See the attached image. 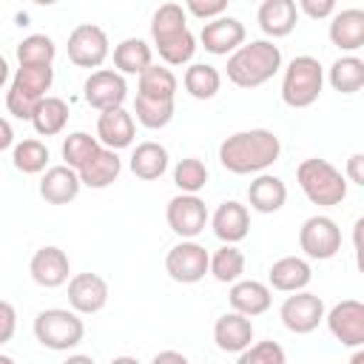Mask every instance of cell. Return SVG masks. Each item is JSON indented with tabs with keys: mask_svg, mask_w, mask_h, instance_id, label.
Wrapping results in <instances>:
<instances>
[{
	"mask_svg": "<svg viewBox=\"0 0 364 364\" xmlns=\"http://www.w3.org/2000/svg\"><path fill=\"white\" fill-rule=\"evenodd\" d=\"M282 156V139L270 128H250V131H236L222 139L219 145V162L225 171L236 176L247 173H267L273 162Z\"/></svg>",
	"mask_w": 364,
	"mask_h": 364,
	"instance_id": "1",
	"label": "cell"
},
{
	"mask_svg": "<svg viewBox=\"0 0 364 364\" xmlns=\"http://www.w3.org/2000/svg\"><path fill=\"white\" fill-rule=\"evenodd\" d=\"M151 37L165 65H185L193 60L196 37L188 28V14L179 3H162L151 17Z\"/></svg>",
	"mask_w": 364,
	"mask_h": 364,
	"instance_id": "2",
	"label": "cell"
},
{
	"mask_svg": "<svg viewBox=\"0 0 364 364\" xmlns=\"http://www.w3.org/2000/svg\"><path fill=\"white\" fill-rule=\"evenodd\" d=\"M282 68V48L273 40H250L228 57V80L236 88H259Z\"/></svg>",
	"mask_w": 364,
	"mask_h": 364,
	"instance_id": "3",
	"label": "cell"
},
{
	"mask_svg": "<svg viewBox=\"0 0 364 364\" xmlns=\"http://www.w3.org/2000/svg\"><path fill=\"white\" fill-rule=\"evenodd\" d=\"M296 182L301 193L318 208H333L347 199V179L327 159H318V156L301 159L296 168Z\"/></svg>",
	"mask_w": 364,
	"mask_h": 364,
	"instance_id": "4",
	"label": "cell"
},
{
	"mask_svg": "<svg viewBox=\"0 0 364 364\" xmlns=\"http://www.w3.org/2000/svg\"><path fill=\"white\" fill-rule=\"evenodd\" d=\"M34 338L54 353H68L85 338V324L71 307H48L34 318Z\"/></svg>",
	"mask_w": 364,
	"mask_h": 364,
	"instance_id": "5",
	"label": "cell"
},
{
	"mask_svg": "<svg viewBox=\"0 0 364 364\" xmlns=\"http://www.w3.org/2000/svg\"><path fill=\"white\" fill-rule=\"evenodd\" d=\"M324 85V68L316 57L299 54L287 63L282 77V102L290 108H310Z\"/></svg>",
	"mask_w": 364,
	"mask_h": 364,
	"instance_id": "6",
	"label": "cell"
},
{
	"mask_svg": "<svg viewBox=\"0 0 364 364\" xmlns=\"http://www.w3.org/2000/svg\"><path fill=\"white\" fill-rule=\"evenodd\" d=\"M299 247L304 250L307 259H316V262L333 259L341 250V228H338V222L324 216V213L307 216L301 222V228H299Z\"/></svg>",
	"mask_w": 364,
	"mask_h": 364,
	"instance_id": "7",
	"label": "cell"
},
{
	"mask_svg": "<svg viewBox=\"0 0 364 364\" xmlns=\"http://www.w3.org/2000/svg\"><path fill=\"white\" fill-rule=\"evenodd\" d=\"M208 264H210V253L196 239L176 242L168 250V256H165V273L173 282H179V284H196V282H202L208 276Z\"/></svg>",
	"mask_w": 364,
	"mask_h": 364,
	"instance_id": "8",
	"label": "cell"
},
{
	"mask_svg": "<svg viewBox=\"0 0 364 364\" xmlns=\"http://www.w3.org/2000/svg\"><path fill=\"white\" fill-rule=\"evenodd\" d=\"M65 48H68V60L77 68H100L111 54L108 34L94 23H80L68 34V46Z\"/></svg>",
	"mask_w": 364,
	"mask_h": 364,
	"instance_id": "9",
	"label": "cell"
},
{
	"mask_svg": "<svg viewBox=\"0 0 364 364\" xmlns=\"http://www.w3.org/2000/svg\"><path fill=\"white\" fill-rule=\"evenodd\" d=\"M125 97H128V82L122 74H117L114 68H97L88 74V80L82 82V100L97 108L100 114L102 111H114V108H122L125 105Z\"/></svg>",
	"mask_w": 364,
	"mask_h": 364,
	"instance_id": "10",
	"label": "cell"
},
{
	"mask_svg": "<svg viewBox=\"0 0 364 364\" xmlns=\"http://www.w3.org/2000/svg\"><path fill=\"white\" fill-rule=\"evenodd\" d=\"M324 301H321V296H316V293H307V290H301V293H290L284 301H282V307H279V318H282V324L290 330V333H296V336H307V333H313L321 321H324Z\"/></svg>",
	"mask_w": 364,
	"mask_h": 364,
	"instance_id": "11",
	"label": "cell"
},
{
	"mask_svg": "<svg viewBox=\"0 0 364 364\" xmlns=\"http://www.w3.org/2000/svg\"><path fill=\"white\" fill-rule=\"evenodd\" d=\"M165 219H168V228L179 239H196L205 230V225L210 222V213H208V205L199 196L176 193L165 208Z\"/></svg>",
	"mask_w": 364,
	"mask_h": 364,
	"instance_id": "12",
	"label": "cell"
},
{
	"mask_svg": "<svg viewBox=\"0 0 364 364\" xmlns=\"http://www.w3.org/2000/svg\"><path fill=\"white\" fill-rule=\"evenodd\" d=\"M324 321H327L333 338L341 341L344 347H353V350L364 347V304L358 299H344V301L333 304L324 313Z\"/></svg>",
	"mask_w": 364,
	"mask_h": 364,
	"instance_id": "13",
	"label": "cell"
},
{
	"mask_svg": "<svg viewBox=\"0 0 364 364\" xmlns=\"http://www.w3.org/2000/svg\"><path fill=\"white\" fill-rule=\"evenodd\" d=\"M245 37H247L245 23L230 14H222L210 23H205L199 31V43L205 46L208 54H216V57H230L239 46H245Z\"/></svg>",
	"mask_w": 364,
	"mask_h": 364,
	"instance_id": "14",
	"label": "cell"
},
{
	"mask_svg": "<svg viewBox=\"0 0 364 364\" xmlns=\"http://www.w3.org/2000/svg\"><path fill=\"white\" fill-rule=\"evenodd\" d=\"M108 304V282L100 273H74L68 279V307L80 316H94Z\"/></svg>",
	"mask_w": 364,
	"mask_h": 364,
	"instance_id": "15",
	"label": "cell"
},
{
	"mask_svg": "<svg viewBox=\"0 0 364 364\" xmlns=\"http://www.w3.org/2000/svg\"><path fill=\"white\" fill-rule=\"evenodd\" d=\"M28 273L31 279L40 284V287H60L68 282V273H71V264H68V256L63 247L57 245H43L40 250H34L31 262H28Z\"/></svg>",
	"mask_w": 364,
	"mask_h": 364,
	"instance_id": "16",
	"label": "cell"
},
{
	"mask_svg": "<svg viewBox=\"0 0 364 364\" xmlns=\"http://www.w3.org/2000/svg\"><path fill=\"white\" fill-rule=\"evenodd\" d=\"M228 301H230V310H233V313L247 316V318H256V316H262V313L270 310V304H273V290H270L264 282L239 279V282L230 284Z\"/></svg>",
	"mask_w": 364,
	"mask_h": 364,
	"instance_id": "17",
	"label": "cell"
},
{
	"mask_svg": "<svg viewBox=\"0 0 364 364\" xmlns=\"http://www.w3.org/2000/svg\"><path fill=\"white\" fill-rule=\"evenodd\" d=\"M136 134V119L134 114H128L125 108H114V111H102L97 117V142L108 151H122L134 142Z\"/></svg>",
	"mask_w": 364,
	"mask_h": 364,
	"instance_id": "18",
	"label": "cell"
},
{
	"mask_svg": "<svg viewBox=\"0 0 364 364\" xmlns=\"http://www.w3.org/2000/svg\"><path fill=\"white\" fill-rule=\"evenodd\" d=\"M210 228H213L216 239L225 242V245L242 242L250 233V210H247V205H242L236 199L222 202L210 216Z\"/></svg>",
	"mask_w": 364,
	"mask_h": 364,
	"instance_id": "19",
	"label": "cell"
},
{
	"mask_svg": "<svg viewBox=\"0 0 364 364\" xmlns=\"http://www.w3.org/2000/svg\"><path fill=\"white\" fill-rule=\"evenodd\" d=\"M267 287L279 293H301L313 282V267L301 256H282L267 270Z\"/></svg>",
	"mask_w": 364,
	"mask_h": 364,
	"instance_id": "20",
	"label": "cell"
},
{
	"mask_svg": "<svg viewBox=\"0 0 364 364\" xmlns=\"http://www.w3.org/2000/svg\"><path fill=\"white\" fill-rule=\"evenodd\" d=\"M80 173L71 171L68 165H51L43 171L40 176V196L48 202V205H68L80 196Z\"/></svg>",
	"mask_w": 364,
	"mask_h": 364,
	"instance_id": "21",
	"label": "cell"
},
{
	"mask_svg": "<svg viewBox=\"0 0 364 364\" xmlns=\"http://www.w3.org/2000/svg\"><path fill=\"white\" fill-rule=\"evenodd\" d=\"M213 341L222 353H242L253 344V321L239 313H222L213 324Z\"/></svg>",
	"mask_w": 364,
	"mask_h": 364,
	"instance_id": "22",
	"label": "cell"
},
{
	"mask_svg": "<svg viewBox=\"0 0 364 364\" xmlns=\"http://www.w3.org/2000/svg\"><path fill=\"white\" fill-rule=\"evenodd\" d=\"M330 43L344 51L353 54L364 46V11L361 9H341L330 17Z\"/></svg>",
	"mask_w": 364,
	"mask_h": 364,
	"instance_id": "23",
	"label": "cell"
},
{
	"mask_svg": "<svg viewBox=\"0 0 364 364\" xmlns=\"http://www.w3.org/2000/svg\"><path fill=\"white\" fill-rule=\"evenodd\" d=\"M256 20H259V28L270 40L287 37L296 28V23H299L296 0H264L259 6V11H256Z\"/></svg>",
	"mask_w": 364,
	"mask_h": 364,
	"instance_id": "24",
	"label": "cell"
},
{
	"mask_svg": "<svg viewBox=\"0 0 364 364\" xmlns=\"http://www.w3.org/2000/svg\"><path fill=\"white\" fill-rule=\"evenodd\" d=\"M287 202V185L276 173H259L247 185V205L256 213H276Z\"/></svg>",
	"mask_w": 364,
	"mask_h": 364,
	"instance_id": "25",
	"label": "cell"
},
{
	"mask_svg": "<svg viewBox=\"0 0 364 364\" xmlns=\"http://www.w3.org/2000/svg\"><path fill=\"white\" fill-rule=\"evenodd\" d=\"M119 171H122L119 154H117V151H108V148H100V151L91 156V162L82 165L77 173H80V182H82L85 188L102 191V188H108V185L117 182Z\"/></svg>",
	"mask_w": 364,
	"mask_h": 364,
	"instance_id": "26",
	"label": "cell"
},
{
	"mask_svg": "<svg viewBox=\"0 0 364 364\" xmlns=\"http://www.w3.org/2000/svg\"><path fill=\"white\" fill-rule=\"evenodd\" d=\"M168 148L159 145V142H139L134 151H131V173L142 182H154L159 179L165 171H168Z\"/></svg>",
	"mask_w": 364,
	"mask_h": 364,
	"instance_id": "27",
	"label": "cell"
},
{
	"mask_svg": "<svg viewBox=\"0 0 364 364\" xmlns=\"http://www.w3.org/2000/svg\"><path fill=\"white\" fill-rule=\"evenodd\" d=\"M154 63V48L142 37H125L114 46V71L117 74H142Z\"/></svg>",
	"mask_w": 364,
	"mask_h": 364,
	"instance_id": "28",
	"label": "cell"
},
{
	"mask_svg": "<svg viewBox=\"0 0 364 364\" xmlns=\"http://www.w3.org/2000/svg\"><path fill=\"white\" fill-rule=\"evenodd\" d=\"M31 125L40 136H57L63 134V128L68 125V102L63 97H43L34 108Z\"/></svg>",
	"mask_w": 364,
	"mask_h": 364,
	"instance_id": "29",
	"label": "cell"
},
{
	"mask_svg": "<svg viewBox=\"0 0 364 364\" xmlns=\"http://www.w3.org/2000/svg\"><path fill=\"white\" fill-rule=\"evenodd\" d=\"M182 85L185 91L193 97V100H210L219 94L222 88V74L216 65L210 63H191L185 68V77H182Z\"/></svg>",
	"mask_w": 364,
	"mask_h": 364,
	"instance_id": "30",
	"label": "cell"
},
{
	"mask_svg": "<svg viewBox=\"0 0 364 364\" xmlns=\"http://www.w3.org/2000/svg\"><path fill=\"white\" fill-rule=\"evenodd\" d=\"M176 88H179L176 74L168 65H154V63L139 74V82H136V94L151 100H173Z\"/></svg>",
	"mask_w": 364,
	"mask_h": 364,
	"instance_id": "31",
	"label": "cell"
},
{
	"mask_svg": "<svg viewBox=\"0 0 364 364\" xmlns=\"http://www.w3.org/2000/svg\"><path fill=\"white\" fill-rule=\"evenodd\" d=\"M327 80H330L333 91H338V94H355V91H361V85H364V60L355 57V54H341L330 65Z\"/></svg>",
	"mask_w": 364,
	"mask_h": 364,
	"instance_id": "32",
	"label": "cell"
},
{
	"mask_svg": "<svg viewBox=\"0 0 364 364\" xmlns=\"http://www.w3.org/2000/svg\"><path fill=\"white\" fill-rule=\"evenodd\" d=\"M208 273L222 282V284H233L242 279L245 273V253L236 247V245H222L210 253V264H208Z\"/></svg>",
	"mask_w": 364,
	"mask_h": 364,
	"instance_id": "33",
	"label": "cell"
},
{
	"mask_svg": "<svg viewBox=\"0 0 364 364\" xmlns=\"http://www.w3.org/2000/svg\"><path fill=\"white\" fill-rule=\"evenodd\" d=\"M100 148H102V145L97 142V136H91L88 131H74V134H68V136L63 139V148H60L63 165H68L71 171H80L82 165L91 162V156H94Z\"/></svg>",
	"mask_w": 364,
	"mask_h": 364,
	"instance_id": "34",
	"label": "cell"
},
{
	"mask_svg": "<svg viewBox=\"0 0 364 364\" xmlns=\"http://www.w3.org/2000/svg\"><path fill=\"white\" fill-rule=\"evenodd\" d=\"M11 165L20 171V173H43L48 168V148L46 142L40 139H23V142H14L11 148Z\"/></svg>",
	"mask_w": 364,
	"mask_h": 364,
	"instance_id": "35",
	"label": "cell"
},
{
	"mask_svg": "<svg viewBox=\"0 0 364 364\" xmlns=\"http://www.w3.org/2000/svg\"><path fill=\"white\" fill-rule=\"evenodd\" d=\"M51 82H54V68L51 65H20L11 77L14 88H20L23 94H31L37 100L48 97Z\"/></svg>",
	"mask_w": 364,
	"mask_h": 364,
	"instance_id": "36",
	"label": "cell"
},
{
	"mask_svg": "<svg viewBox=\"0 0 364 364\" xmlns=\"http://www.w3.org/2000/svg\"><path fill=\"white\" fill-rule=\"evenodd\" d=\"M173 100H151V97H134V114H136V122L151 128V131H159L165 128L171 119H173Z\"/></svg>",
	"mask_w": 364,
	"mask_h": 364,
	"instance_id": "37",
	"label": "cell"
},
{
	"mask_svg": "<svg viewBox=\"0 0 364 364\" xmlns=\"http://www.w3.org/2000/svg\"><path fill=\"white\" fill-rule=\"evenodd\" d=\"M57 57V46L48 34H28L17 46L20 65H51Z\"/></svg>",
	"mask_w": 364,
	"mask_h": 364,
	"instance_id": "38",
	"label": "cell"
},
{
	"mask_svg": "<svg viewBox=\"0 0 364 364\" xmlns=\"http://www.w3.org/2000/svg\"><path fill=\"white\" fill-rule=\"evenodd\" d=\"M208 176H210L208 173V165L202 159H196V156H185L173 168V185L179 188V193L199 196V191L208 185Z\"/></svg>",
	"mask_w": 364,
	"mask_h": 364,
	"instance_id": "39",
	"label": "cell"
},
{
	"mask_svg": "<svg viewBox=\"0 0 364 364\" xmlns=\"http://www.w3.org/2000/svg\"><path fill=\"white\" fill-rule=\"evenodd\" d=\"M236 364H287V355L279 341L267 338V341H256L247 350H242Z\"/></svg>",
	"mask_w": 364,
	"mask_h": 364,
	"instance_id": "40",
	"label": "cell"
},
{
	"mask_svg": "<svg viewBox=\"0 0 364 364\" xmlns=\"http://www.w3.org/2000/svg\"><path fill=\"white\" fill-rule=\"evenodd\" d=\"M37 97H31V94H23L20 88H9L6 91V108H9V114L11 117H17V119H26V122H31V117H34V108H37Z\"/></svg>",
	"mask_w": 364,
	"mask_h": 364,
	"instance_id": "41",
	"label": "cell"
},
{
	"mask_svg": "<svg viewBox=\"0 0 364 364\" xmlns=\"http://www.w3.org/2000/svg\"><path fill=\"white\" fill-rule=\"evenodd\" d=\"M182 9H185V14H193L205 23H210L228 11V0H188Z\"/></svg>",
	"mask_w": 364,
	"mask_h": 364,
	"instance_id": "42",
	"label": "cell"
},
{
	"mask_svg": "<svg viewBox=\"0 0 364 364\" xmlns=\"http://www.w3.org/2000/svg\"><path fill=\"white\" fill-rule=\"evenodd\" d=\"M296 11L299 14H307L310 20H324V17H333L336 14V3L333 0H299L296 3Z\"/></svg>",
	"mask_w": 364,
	"mask_h": 364,
	"instance_id": "43",
	"label": "cell"
},
{
	"mask_svg": "<svg viewBox=\"0 0 364 364\" xmlns=\"http://www.w3.org/2000/svg\"><path fill=\"white\" fill-rule=\"evenodd\" d=\"M14 330H17V310L11 301H3L0 299V344L11 341L14 338Z\"/></svg>",
	"mask_w": 364,
	"mask_h": 364,
	"instance_id": "44",
	"label": "cell"
},
{
	"mask_svg": "<svg viewBox=\"0 0 364 364\" xmlns=\"http://www.w3.org/2000/svg\"><path fill=\"white\" fill-rule=\"evenodd\" d=\"M344 179H350L353 185H364V154H353V156L347 159Z\"/></svg>",
	"mask_w": 364,
	"mask_h": 364,
	"instance_id": "45",
	"label": "cell"
},
{
	"mask_svg": "<svg viewBox=\"0 0 364 364\" xmlns=\"http://www.w3.org/2000/svg\"><path fill=\"white\" fill-rule=\"evenodd\" d=\"M151 364H191V361L179 350H162V353H156L151 358Z\"/></svg>",
	"mask_w": 364,
	"mask_h": 364,
	"instance_id": "46",
	"label": "cell"
},
{
	"mask_svg": "<svg viewBox=\"0 0 364 364\" xmlns=\"http://www.w3.org/2000/svg\"><path fill=\"white\" fill-rule=\"evenodd\" d=\"M11 145H14V128L9 119L0 117V151H9Z\"/></svg>",
	"mask_w": 364,
	"mask_h": 364,
	"instance_id": "47",
	"label": "cell"
},
{
	"mask_svg": "<svg viewBox=\"0 0 364 364\" xmlns=\"http://www.w3.org/2000/svg\"><path fill=\"white\" fill-rule=\"evenodd\" d=\"M63 364H97L91 355H82V353H74V355H68Z\"/></svg>",
	"mask_w": 364,
	"mask_h": 364,
	"instance_id": "48",
	"label": "cell"
},
{
	"mask_svg": "<svg viewBox=\"0 0 364 364\" xmlns=\"http://www.w3.org/2000/svg\"><path fill=\"white\" fill-rule=\"evenodd\" d=\"M9 82V60L0 54V88Z\"/></svg>",
	"mask_w": 364,
	"mask_h": 364,
	"instance_id": "49",
	"label": "cell"
},
{
	"mask_svg": "<svg viewBox=\"0 0 364 364\" xmlns=\"http://www.w3.org/2000/svg\"><path fill=\"white\" fill-rule=\"evenodd\" d=\"M111 364H139L134 355H117V358H111Z\"/></svg>",
	"mask_w": 364,
	"mask_h": 364,
	"instance_id": "50",
	"label": "cell"
},
{
	"mask_svg": "<svg viewBox=\"0 0 364 364\" xmlns=\"http://www.w3.org/2000/svg\"><path fill=\"white\" fill-rule=\"evenodd\" d=\"M350 364H364V353H361V350H355V353H353V358H350Z\"/></svg>",
	"mask_w": 364,
	"mask_h": 364,
	"instance_id": "51",
	"label": "cell"
},
{
	"mask_svg": "<svg viewBox=\"0 0 364 364\" xmlns=\"http://www.w3.org/2000/svg\"><path fill=\"white\" fill-rule=\"evenodd\" d=\"M0 364H17V361H14L11 355H3V353H0Z\"/></svg>",
	"mask_w": 364,
	"mask_h": 364,
	"instance_id": "52",
	"label": "cell"
}]
</instances>
